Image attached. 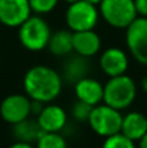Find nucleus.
I'll return each instance as SVG.
<instances>
[{
  "mask_svg": "<svg viewBox=\"0 0 147 148\" xmlns=\"http://www.w3.org/2000/svg\"><path fill=\"white\" fill-rule=\"evenodd\" d=\"M61 87L60 74L44 65L33 66L23 77V88L31 100L49 103L59 96Z\"/></svg>",
  "mask_w": 147,
  "mask_h": 148,
  "instance_id": "f257e3e1",
  "label": "nucleus"
},
{
  "mask_svg": "<svg viewBox=\"0 0 147 148\" xmlns=\"http://www.w3.org/2000/svg\"><path fill=\"white\" fill-rule=\"evenodd\" d=\"M137 96V86L130 77L121 74L111 77L104 86V103L115 109L122 110L130 107Z\"/></svg>",
  "mask_w": 147,
  "mask_h": 148,
  "instance_id": "f03ea898",
  "label": "nucleus"
},
{
  "mask_svg": "<svg viewBox=\"0 0 147 148\" xmlns=\"http://www.w3.org/2000/svg\"><path fill=\"white\" fill-rule=\"evenodd\" d=\"M51 35L48 23L39 16H30L18 30V39L29 51H41L46 48Z\"/></svg>",
  "mask_w": 147,
  "mask_h": 148,
  "instance_id": "7ed1b4c3",
  "label": "nucleus"
},
{
  "mask_svg": "<svg viewBox=\"0 0 147 148\" xmlns=\"http://www.w3.org/2000/svg\"><path fill=\"white\" fill-rule=\"evenodd\" d=\"M99 9L104 21L116 29H126L138 14L134 0H102Z\"/></svg>",
  "mask_w": 147,
  "mask_h": 148,
  "instance_id": "20e7f679",
  "label": "nucleus"
},
{
  "mask_svg": "<svg viewBox=\"0 0 147 148\" xmlns=\"http://www.w3.org/2000/svg\"><path fill=\"white\" fill-rule=\"evenodd\" d=\"M87 122L98 135L107 138L121 131L122 116L119 109H115L104 103L103 105L98 104L93 108Z\"/></svg>",
  "mask_w": 147,
  "mask_h": 148,
  "instance_id": "39448f33",
  "label": "nucleus"
},
{
  "mask_svg": "<svg viewBox=\"0 0 147 148\" xmlns=\"http://www.w3.org/2000/svg\"><path fill=\"white\" fill-rule=\"evenodd\" d=\"M99 13L96 5L86 0H78L69 4L65 14L68 27L72 31L93 30L98 22Z\"/></svg>",
  "mask_w": 147,
  "mask_h": 148,
  "instance_id": "423d86ee",
  "label": "nucleus"
},
{
  "mask_svg": "<svg viewBox=\"0 0 147 148\" xmlns=\"http://www.w3.org/2000/svg\"><path fill=\"white\" fill-rule=\"evenodd\" d=\"M126 44L133 57L147 65V17H137L126 27Z\"/></svg>",
  "mask_w": 147,
  "mask_h": 148,
  "instance_id": "0eeeda50",
  "label": "nucleus"
},
{
  "mask_svg": "<svg viewBox=\"0 0 147 148\" xmlns=\"http://www.w3.org/2000/svg\"><path fill=\"white\" fill-rule=\"evenodd\" d=\"M31 113L30 97L25 95L14 94L7 96L0 104V116L8 123H16L26 120Z\"/></svg>",
  "mask_w": 147,
  "mask_h": 148,
  "instance_id": "6e6552de",
  "label": "nucleus"
},
{
  "mask_svg": "<svg viewBox=\"0 0 147 148\" xmlns=\"http://www.w3.org/2000/svg\"><path fill=\"white\" fill-rule=\"evenodd\" d=\"M31 13L29 0H0V22L8 27H20Z\"/></svg>",
  "mask_w": 147,
  "mask_h": 148,
  "instance_id": "1a4fd4ad",
  "label": "nucleus"
},
{
  "mask_svg": "<svg viewBox=\"0 0 147 148\" xmlns=\"http://www.w3.org/2000/svg\"><path fill=\"white\" fill-rule=\"evenodd\" d=\"M100 68L107 75L117 77L125 74L128 69V56L122 49L112 47L108 48L102 53L100 60H99Z\"/></svg>",
  "mask_w": 147,
  "mask_h": 148,
  "instance_id": "9d476101",
  "label": "nucleus"
},
{
  "mask_svg": "<svg viewBox=\"0 0 147 148\" xmlns=\"http://www.w3.org/2000/svg\"><path fill=\"white\" fill-rule=\"evenodd\" d=\"M74 92L78 100L95 107L104 97V86L96 79L85 77L78 82H76Z\"/></svg>",
  "mask_w": 147,
  "mask_h": 148,
  "instance_id": "9b49d317",
  "label": "nucleus"
},
{
  "mask_svg": "<svg viewBox=\"0 0 147 148\" xmlns=\"http://www.w3.org/2000/svg\"><path fill=\"white\" fill-rule=\"evenodd\" d=\"M102 42L99 35L93 30L73 31V51L83 57L94 56L99 52Z\"/></svg>",
  "mask_w": 147,
  "mask_h": 148,
  "instance_id": "f8f14e48",
  "label": "nucleus"
},
{
  "mask_svg": "<svg viewBox=\"0 0 147 148\" xmlns=\"http://www.w3.org/2000/svg\"><path fill=\"white\" fill-rule=\"evenodd\" d=\"M36 121L43 131L59 133L67 125V113L59 105H47L38 114Z\"/></svg>",
  "mask_w": 147,
  "mask_h": 148,
  "instance_id": "ddd939ff",
  "label": "nucleus"
},
{
  "mask_svg": "<svg viewBox=\"0 0 147 148\" xmlns=\"http://www.w3.org/2000/svg\"><path fill=\"white\" fill-rule=\"evenodd\" d=\"M121 131L133 142L139 140L147 133V117L139 112L128 113L122 117Z\"/></svg>",
  "mask_w": 147,
  "mask_h": 148,
  "instance_id": "4468645a",
  "label": "nucleus"
},
{
  "mask_svg": "<svg viewBox=\"0 0 147 148\" xmlns=\"http://www.w3.org/2000/svg\"><path fill=\"white\" fill-rule=\"evenodd\" d=\"M48 49L55 56L68 55L73 51V31L57 30L51 35L48 42Z\"/></svg>",
  "mask_w": 147,
  "mask_h": 148,
  "instance_id": "2eb2a0df",
  "label": "nucleus"
},
{
  "mask_svg": "<svg viewBox=\"0 0 147 148\" xmlns=\"http://www.w3.org/2000/svg\"><path fill=\"white\" fill-rule=\"evenodd\" d=\"M42 129L39 126L38 121H29L27 118L21 122L16 123L13 127V134L17 138V140H23L31 143L33 140H38L39 135L42 133Z\"/></svg>",
  "mask_w": 147,
  "mask_h": 148,
  "instance_id": "dca6fc26",
  "label": "nucleus"
},
{
  "mask_svg": "<svg viewBox=\"0 0 147 148\" xmlns=\"http://www.w3.org/2000/svg\"><path fill=\"white\" fill-rule=\"evenodd\" d=\"M86 57L78 55L77 57H72L69 61H67L64 68V77L68 82H78L80 79L85 78L87 74V62Z\"/></svg>",
  "mask_w": 147,
  "mask_h": 148,
  "instance_id": "f3484780",
  "label": "nucleus"
},
{
  "mask_svg": "<svg viewBox=\"0 0 147 148\" xmlns=\"http://www.w3.org/2000/svg\"><path fill=\"white\" fill-rule=\"evenodd\" d=\"M39 148H65L67 142L59 133L54 131H42L36 140Z\"/></svg>",
  "mask_w": 147,
  "mask_h": 148,
  "instance_id": "a211bd4d",
  "label": "nucleus"
},
{
  "mask_svg": "<svg viewBox=\"0 0 147 148\" xmlns=\"http://www.w3.org/2000/svg\"><path fill=\"white\" fill-rule=\"evenodd\" d=\"M134 143L135 142H133L130 138H128L122 131H119L116 134L107 136L103 146L107 148H132L134 147Z\"/></svg>",
  "mask_w": 147,
  "mask_h": 148,
  "instance_id": "6ab92c4d",
  "label": "nucleus"
},
{
  "mask_svg": "<svg viewBox=\"0 0 147 148\" xmlns=\"http://www.w3.org/2000/svg\"><path fill=\"white\" fill-rule=\"evenodd\" d=\"M93 108H94V105H90L85 101L78 100V101L74 104L73 109H72V114L76 120L81 121V122H83V121H89V117H90V114H91Z\"/></svg>",
  "mask_w": 147,
  "mask_h": 148,
  "instance_id": "aec40b11",
  "label": "nucleus"
},
{
  "mask_svg": "<svg viewBox=\"0 0 147 148\" xmlns=\"http://www.w3.org/2000/svg\"><path fill=\"white\" fill-rule=\"evenodd\" d=\"M30 3L31 10L38 14H44V13H49L57 5L59 0H29Z\"/></svg>",
  "mask_w": 147,
  "mask_h": 148,
  "instance_id": "412c9836",
  "label": "nucleus"
},
{
  "mask_svg": "<svg viewBox=\"0 0 147 148\" xmlns=\"http://www.w3.org/2000/svg\"><path fill=\"white\" fill-rule=\"evenodd\" d=\"M134 5L141 17H147V0H134Z\"/></svg>",
  "mask_w": 147,
  "mask_h": 148,
  "instance_id": "4be33fe9",
  "label": "nucleus"
},
{
  "mask_svg": "<svg viewBox=\"0 0 147 148\" xmlns=\"http://www.w3.org/2000/svg\"><path fill=\"white\" fill-rule=\"evenodd\" d=\"M30 146H31V143H27V142H23V140H18L12 144V148H30Z\"/></svg>",
  "mask_w": 147,
  "mask_h": 148,
  "instance_id": "5701e85b",
  "label": "nucleus"
},
{
  "mask_svg": "<svg viewBox=\"0 0 147 148\" xmlns=\"http://www.w3.org/2000/svg\"><path fill=\"white\" fill-rule=\"evenodd\" d=\"M138 142H139V146L142 147V148H147V133H146L145 135H143Z\"/></svg>",
  "mask_w": 147,
  "mask_h": 148,
  "instance_id": "b1692460",
  "label": "nucleus"
},
{
  "mask_svg": "<svg viewBox=\"0 0 147 148\" xmlns=\"http://www.w3.org/2000/svg\"><path fill=\"white\" fill-rule=\"evenodd\" d=\"M142 87H143V90L147 92V77L142 79Z\"/></svg>",
  "mask_w": 147,
  "mask_h": 148,
  "instance_id": "393cba45",
  "label": "nucleus"
},
{
  "mask_svg": "<svg viewBox=\"0 0 147 148\" xmlns=\"http://www.w3.org/2000/svg\"><path fill=\"white\" fill-rule=\"evenodd\" d=\"M86 1H89V3H93V4H95V5H99L102 3V0H86Z\"/></svg>",
  "mask_w": 147,
  "mask_h": 148,
  "instance_id": "a878e982",
  "label": "nucleus"
},
{
  "mask_svg": "<svg viewBox=\"0 0 147 148\" xmlns=\"http://www.w3.org/2000/svg\"><path fill=\"white\" fill-rule=\"evenodd\" d=\"M67 3H69V4H72V3H76V1H78V0H65Z\"/></svg>",
  "mask_w": 147,
  "mask_h": 148,
  "instance_id": "bb28decb",
  "label": "nucleus"
}]
</instances>
